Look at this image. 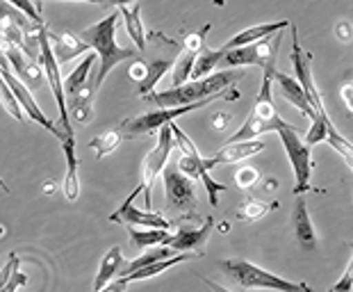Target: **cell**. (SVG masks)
Wrapping results in <instances>:
<instances>
[{
  "label": "cell",
  "instance_id": "cell-20",
  "mask_svg": "<svg viewBox=\"0 0 353 292\" xmlns=\"http://www.w3.org/2000/svg\"><path fill=\"white\" fill-rule=\"evenodd\" d=\"M269 76H272V80L278 85V89H281L283 99L288 101V103H292V106H294L299 112H301L303 117L314 119V117L319 115V112L312 110L310 101H307V96L303 92V87L299 85L294 76H288V73H283V71H278V69H274L272 73H269Z\"/></svg>",
  "mask_w": 353,
  "mask_h": 292
},
{
  "label": "cell",
  "instance_id": "cell-35",
  "mask_svg": "<svg viewBox=\"0 0 353 292\" xmlns=\"http://www.w3.org/2000/svg\"><path fill=\"white\" fill-rule=\"evenodd\" d=\"M326 142L330 146L335 148L337 153L342 155L344 160H347L349 164L353 162V148H351V142L347 137H342L340 133L335 130V126H328V133H326Z\"/></svg>",
  "mask_w": 353,
  "mask_h": 292
},
{
  "label": "cell",
  "instance_id": "cell-27",
  "mask_svg": "<svg viewBox=\"0 0 353 292\" xmlns=\"http://www.w3.org/2000/svg\"><path fill=\"white\" fill-rule=\"evenodd\" d=\"M171 64H174L171 59H155V62L146 64V76L139 80V87H137L141 99H146V96L153 92V89L157 87V82L164 78V73H169Z\"/></svg>",
  "mask_w": 353,
  "mask_h": 292
},
{
  "label": "cell",
  "instance_id": "cell-33",
  "mask_svg": "<svg viewBox=\"0 0 353 292\" xmlns=\"http://www.w3.org/2000/svg\"><path fill=\"white\" fill-rule=\"evenodd\" d=\"M174 249L171 246H167V244H155V246H151L144 256H139V258H134L132 263H128L121 272H119V276L121 274H130V272H134V269H139V267H144V265H148V263H155V260H162V258H169V256H174Z\"/></svg>",
  "mask_w": 353,
  "mask_h": 292
},
{
  "label": "cell",
  "instance_id": "cell-39",
  "mask_svg": "<svg viewBox=\"0 0 353 292\" xmlns=\"http://www.w3.org/2000/svg\"><path fill=\"white\" fill-rule=\"evenodd\" d=\"M17 265H19V258L12 253V258L7 260V263H5L3 267H0V290H5V288H7V279L12 276V272L17 269Z\"/></svg>",
  "mask_w": 353,
  "mask_h": 292
},
{
  "label": "cell",
  "instance_id": "cell-2",
  "mask_svg": "<svg viewBox=\"0 0 353 292\" xmlns=\"http://www.w3.org/2000/svg\"><path fill=\"white\" fill-rule=\"evenodd\" d=\"M119 19H121V14L112 12L110 17L101 19L99 23H94L92 28H85L80 32V39L87 41L89 48L96 50V55H99V73L94 76V89L99 92L101 85L105 82V78L110 76V71L114 69L117 64L125 62V59H130L134 53L128 48H121L117 43V23Z\"/></svg>",
  "mask_w": 353,
  "mask_h": 292
},
{
  "label": "cell",
  "instance_id": "cell-43",
  "mask_svg": "<svg viewBox=\"0 0 353 292\" xmlns=\"http://www.w3.org/2000/svg\"><path fill=\"white\" fill-rule=\"evenodd\" d=\"M146 76V62H141V59H137L132 66H130V78L134 80H141Z\"/></svg>",
  "mask_w": 353,
  "mask_h": 292
},
{
  "label": "cell",
  "instance_id": "cell-18",
  "mask_svg": "<svg viewBox=\"0 0 353 292\" xmlns=\"http://www.w3.org/2000/svg\"><path fill=\"white\" fill-rule=\"evenodd\" d=\"M214 228V220L208 217L203 222V226L192 228V226H180L176 233H171V237L167 240V246H171L174 251H192V253H203V246L212 235Z\"/></svg>",
  "mask_w": 353,
  "mask_h": 292
},
{
  "label": "cell",
  "instance_id": "cell-3",
  "mask_svg": "<svg viewBox=\"0 0 353 292\" xmlns=\"http://www.w3.org/2000/svg\"><path fill=\"white\" fill-rule=\"evenodd\" d=\"M99 55H87L78 64V69H73V73L64 78V96H66V110L69 117H73V121L78 124H89L94 119V76L92 69L96 64Z\"/></svg>",
  "mask_w": 353,
  "mask_h": 292
},
{
  "label": "cell",
  "instance_id": "cell-38",
  "mask_svg": "<svg viewBox=\"0 0 353 292\" xmlns=\"http://www.w3.org/2000/svg\"><path fill=\"white\" fill-rule=\"evenodd\" d=\"M5 3H10L12 7H17L19 12H23L26 17L32 21V23L46 26V23H43V19H41V14H39V7H34L32 0H5Z\"/></svg>",
  "mask_w": 353,
  "mask_h": 292
},
{
  "label": "cell",
  "instance_id": "cell-13",
  "mask_svg": "<svg viewBox=\"0 0 353 292\" xmlns=\"http://www.w3.org/2000/svg\"><path fill=\"white\" fill-rule=\"evenodd\" d=\"M0 73H3L5 82H7V85H10L12 94H14V99L19 101L21 110H26V112H28V117L32 119V121L39 124L41 128H46L50 135H55V137L64 139L66 135H64L62 130H59V126H55V124H52L46 115H43L41 108L34 103V99H32V92H30V89H28L26 82H23V80H19V76H14V71H12L10 62H7L5 53H0Z\"/></svg>",
  "mask_w": 353,
  "mask_h": 292
},
{
  "label": "cell",
  "instance_id": "cell-14",
  "mask_svg": "<svg viewBox=\"0 0 353 292\" xmlns=\"http://www.w3.org/2000/svg\"><path fill=\"white\" fill-rule=\"evenodd\" d=\"M292 69H294V78L299 85L303 87V92L310 101V106L314 112H326L324 108V101H321V94L317 85H314V78H312V53L301 48V41L296 37V28L292 26Z\"/></svg>",
  "mask_w": 353,
  "mask_h": 292
},
{
  "label": "cell",
  "instance_id": "cell-8",
  "mask_svg": "<svg viewBox=\"0 0 353 292\" xmlns=\"http://www.w3.org/2000/svg\"><path fill=\"white\" fill-rule=\"evenodd\" d=\"M176 148V139H174V121L164 124L160 130H157V144L153 146L151 153H146L144 162H141V178L137 183L139 197H144L146 201V211H151V192L157 178L162 176V169L167 167L169 155Z\"/></svg>",
  "mask_w": 353,
  "mask_h": 292
},
{
  "label": "cell",
  "instance_id": "cell-19",
  "mask_svg": "<svg viewBox=\"0 0 353 292\" xmlns=\"http://www.w3.org/2000/svg\"><path fill=\"white\" fill-rule=\"evenodd\" d=\"M3 53L7 57V62H10L12 71L19 73V80H23L28 89H39L43 78H46V73L43 69L37 66V59L28 57L23 50L17 48V46H3Z\"/></svg>",
  "mask_w": 353,
  "mask_h": 292
},
{
  "label": "cell",
  "instance_id": "cell-5",
  "mask_svg": "<svg viewBox=\"0 0 353 292\" xmlns=\"http://www.w3.org/2000/svg\"><path fill=\"white\" fill-rule=\"evenodd\" d=\"M285 124V119L278 117L276 103H274V80L269 73H265L258 92V99L253 103L251 115L246 117V121L228 142H242V139H258L265 133H276Z\"/></svg>",
  "mask_w": 353,
  "mask_h": 292
},
{
  "label": "cell",
  "instance_id": "cell-9",
  "mask_svg": "<svg viewBox=\"0 0 353 292\" xmlns=\"http://www.w3.org/2000/svg\"><path fill=\"white\" fill-rule=\"evenodd\" d=\"M174 139H176V146H178V160H176V167L187 174L192 178V181H201L203 187L208 190V199H210V206L216 208L219 206V192L226 190V185L221 183H214L212 176L208 174L205 169V162H203L201 153L196 151V146H194V142L187 137V135L178 128L174 124Z\"/></svg>",
  "mask_w": 353,
  "mask_h": 292
},
{
  "label": "cell",
  "instance_id": "cell-37",
  "mask_svg": "<svg viewBox=\"0 0 353 292\" xmlns=\"http://www.w3.org/2000/svg\"><path fill=\"white\" fill-rule=\"evenodd\" d=\"M260 171L251 167V164H244V167H239L235 171V183L237 187H242V190H253L255 185L260 183Z\"/></svg>",
  "mask_w": 353,
  "mask_h": 292
},
{
  "label": "cell",
  "instance_id": "cell-10",
  "mask_svg": "<svg viewBox=\"0 0 353 292\" xmlns=\"http://www.w3.org/2000/svg\"><path fill=\"white\" fill-rule=\"evenodd\" d=\"M37 41H39V59H41V69L46 73V80L52 89V96H55V103H57V110H59V128L71 137L73 128H71V117H69V110H66V96H64V78L59 73V62L55 59V53H52V46H50V35L46 26H41L37 30Z\"/></svg>",
  "mask_w": 353,
  "mask_h": 292
},
{
  "label": "cell",
  "instance_id": "cell-15",
  "mask_svg": "<svg viewBox=\"0 0 353 292\" xmlns=\"http://www.w3.org/2000/svg\"><path fill=\"white\" fill-rule=\"evenodd\" d=\"M137 197H139V190L134 187L130 197L110 215V222L125 224V226H141V228H171V224L164 220V215L153 213V211H139V208L134 206V199Z\"/></svg>",
  "mask_w": 353,
  "mask_h": 292
},
{
  "label": "cell",
  "instance_id": "cell-11",
  "mask_svg": "<svg viewBox=\"0 0 353 292\" xmlns=\"http://www.w3.org/2000/svg\"><path fill=\"white\" fill-rule=\"evenodd\" d=\"M216 99H223V96H212V99L192 103V106L160 108V110L146 112V115H139V117L128 119V121H123V124H121V133H123V137H137V135H151V133H157L164 124L174 121V119L183 117V115H190V112H194V110L205 108V106H210L212 101H216Z\"/></svg>",
  "mask_w": 353,
  "mask_h": 292
},
{
  "label": "cell",
  "instance_id": "cell-32",
  "mask_svg": "<svg viewBox=\"0 0 353 292\" xmlns=\"http://www.w3.org/2000/svg\"><path fill=\"white\" fill-rule=\"evenodd\" d=\"M272 208H278L276 201H258V199H246L237 206V217L244 222H258L262 220Z\"/></svg>",
  "mask_w": 353,
  "mask_h": 292
},
{
  "label": "cell",
  "instance_id": "cell-1",
  "mask_svg": "<svg viewBox=\"0 0 353 292\" xmlns=\"http://www.w3.org/2000/svg\"><path fill=\"white\" fill-rule=\"evenodd\" d=\"M246 73L239 69H226L219 73H210L205 78H196L192 82H183L178 87L164 89V92L148 94L146 101H153L160 108H176V106H192V103L212 99V96H223L226 101L239 99V89H235L237 80H242Z\"/></svg>",
  "mask_w": 353,
  "mask_h": 292
},
{
  "label": "cell",
  "instance_id": "cell-46",
  "mask_svg": "<svg viewBox=\"0 0 353 292\" xmlns=\"http://www.w3.org/2000/svg\"><path fill=\"white\" fill-rule=\"evenodd\" d=\"M73 3H94V5H103L105 0H73Z\"/></svg>",
  "mask_w": 353,
  "mask_h": 292
},
{
  "label": "cell",
  "instance_id": "cell-42",
  "mask_svg": "<svg viewBox=\"0 0 353 292\" xmlns=\"http://www.w3.org/2000/svg\"><path fill=\"white\" fill-rule=\"evenodd\" d=\"M335 35L342 43H351V23L349 21H340V23L335 26Z\"/></svg>",
  "mask_w": 353,
  "mask_h": 292
},
{
  "label": "cell",
  "instance_id": "cell-25",
  "mask_svg": "<svg viewBox=\"0 0 353 292\" xmlns=\"http://www.w3.org/2000/svg\"><path fill=\"white\" fill-rule=\"evenodd\" d=\"M48 35H50V32H48ZM50 46H52V53H55V59H57L59 64L69 62V59L78 57V55L87 53V50H89V46H87V41H85V39H80V37H73V35H69V32L55 35V37L50 35Z\"/></svg>",
  "mask_w": 353,
  "mask_h": 292
},
{
  "label": "cell",
  "instance_id": "cell-7",
  "mask_svg": "<svg viewBox=\"0 0 353 292\" xmlns=\"http://www.w3.org/2000/svg\"><path fill=\"white\" fill-rule=\"evenodd\" d=\"M281 41H283V30L272 37H265V39L246 43V46L228 48L223 50L221 64L230 66V69H237V66H260L265 73H272L276 69V57H278V48H281Z\"/></svg>",
  "mask_w": 353,
  "mask_h": 292
},
{
  "label": "cell",
  "instance_id": "cell-26",
  "mask_svg": "<svg viewBox=\"0 0 353 292\" xmlns=\"http://www.w3.org/2000/svg\"><path fill=\"white\" fill-rule=\"evenodd\" d=\"M121 267H123V251H121V246L117 244V246H112V249L103 256L101 267H99V274H96L94 290L101 292V290L108 288V283L114 279V276H119Z\"/></svg>",
  "mask_w": 353,
  "mask_h": 292
},
{
  "label": "cell",
  "instance_id": "cell-4",
  "mask_svg": "<svg viewBox=\"0 0 353 292\" xmlns=\"http://www.w3.org/2000/svg\"><path fill=\"white\" fill-rule=\"evenodd\" d=\"M219 269L239 288H255V290H283V292H312L305 283L288 281L283 276L267 272L258 265L242 258H226L219 260Z\"/></svg>",
  "mask_w": 353,
  "mask_h": 292
},
{
  "label": "cell",
  "instance_id": "cell-36",
  "mask_svg": "<svg viewBox=\"0 0 353 292\" xmlns=\"http://www.w3.org/2000/svg\"><path fill=\"white\" fill-rule=\"evenodd\" d=\"M0 103H3V108L10 112V115L17 119V121H23V112H21V106H19V101L14 99V94H12V89L10 85L5 82L3 78V73H0Z\"/></svg>",
  "mask_w": 353,
  "mask_h": 292
},
{
  "label": "cell",
  "instance_id": "cell-21",
  "mask_svg": "<svg viewBox=\"0 0 353 292\" xmlns=\"http://www.w3.org/2000/svg\"><path fill=\"white\" fill-rule=\"evenodd\" d=\"M292 231H294V237L299 240V244H301L303 249H314V246H317V233H314L310 211H307L303 194H299L294 211H292Z\"/></svg>",
  "mask_w": 353,
  "mask_h": 292
},
{
  "label": "cell",
  "instance_id": "cell-40",
  "mask_svg": "<svg viewBox=\"0 0 353 292\" xmlns=\"http://www.w3.org/2000/svg\"><path fill=\"white\" fill-rule=\"evenodd\" d=\"M230 121H232V115L230 112H214L212 115V128L216 130V133H221V130H226L228 126H230Z\"/></svg>",
  "mask_w": 353,
  "mask_h": 292
},
{
  "label": "cell",
  "instance_id": "cell-28",
  "mask_svg": "<svg viewBox=\"0 0 353 292\" xmlns=\"http://www.w3.org/2000/svg\"><path fill=\"white\" fill-rule=\"evenodd\" d=\"M221 57H223V48L212 50L208 46H201V50L196 53V59H194V66H192V78L196 80V78L210 76V73L221 64Z\"/></svg>",
  "mask_w": 353,
  "mask_h": 292
},
{
  "label": "cell",
  "instance_id": "cell-41",
  "mask_svg": "<svg viewBox=\"0 0 353 292\" xmlns=\"http://www.w3.org/2000/svg\"><path fill=\"white\" fill-rule=\"evenodd\" d=\"M351 279H353V265L349 263L347 272L342 274L340 283H335V286H333V292H349L351 290Z\"/></svg>",
  "mask_w": 353,
  "mask_h": 292
},
{
  "label": "cell",
  "instance_id": "cell-31",
  "mask_svg": "<svg viewBox=\"0 0 353 292\" xmlns=\"http://www.w3.org/2000/svg\"><path fill=\"white\" fill-rule=\"evenodd\" d=\"M121 139H123L121 128H114V130H105L99 135V137H94L89 142V146L96 151V158L103 160V158H108L110 153L117 151V146L121 144Z\"/></svg>",
  "mask_w": 353,
  "mask_h": 292
},
{
  "label": "cell",
  "instance_id": "cell-45",
  "mask_svg": "<svg viewBox=\"0 0 353 292\" xmlns=\"http://www.w3.org/2000/svg\"><path fill=\"white\" fill-rule=\"evenodd\" d=\"M342 99L347 101L349 108H353V101H351V82H347V85L342 87Z\"/></svg>",
  "mask_w": 353,
  "mask_h": 292
},
{
  "label": "cell",
  "instance_id": "cell-16",
  "mask_svg": "<svg viewBox=\"0 0 353 292\" xmlns=\"http://www.w3.org/2000/svg\"><path fill=\"white\" fill-rule=\"evenodd\" d=\"M199 258V253H192V251H176L174 256L169 258H162V260H155V263H148L144 267L134 269L130 274H121V279L114 281L112 279L108 283V290H123L125 286H130V283H137V281H144V279H153V276L167 272V269L176 267L180 263H187V260H194Z\"/></svg>",
  "mask_w": 353,
  "mask_h": 292
},
{
  "label": "cell",
  "instance_id": "cell-30",
  "mask_svg": "<svg viewBox=\"0 0 353 292\" xmlns=\"http://www.w3.org/2000/svg\"><path fill=\"white\" fill-rule=\"evenodd\" d=\"M194 59H196V53L190 48H183V53H180L174 64H171V85L178 87L183 85V82H187L192 78V66H194Z\"/></svg>",
  "mask_w": 353,
  "mask_h": 292
},
{
  "label": "cell",
  "instance_id": "cell-44",
  "mask_svg": "<svg viewBox=\"0 0 353 292\" xmlns=\"http://www.w3.org/2000/svg\"><path fill=\"white\" fill-rule=\"evenodd\" d=\"M132 3H134V0H105L103 5L105 7L112 5V7H117V10H119V7H128V5H132Z\"/></svg>",
  "mask_w": 353,
  "mask_h": 292
},
{
  "label": "cell",
  "instance_id": "cell-17",
  "mask_svg": "<svg viewBox=\"0 0 353 292\" xmlns=\"http://www.w3.org/2000/svg\"><path fill=\"white\" fill-rule=\"evenodd\" d=\"M267 148L265 142L258 139H242V142H226L223 144L221 151H216L214 155H210V158H203L205 162V169H216L221 167V164H235V162H242V160H249L253 155L262 153Z\"/></svg>",
  "mask_w": 353,
  "mask_h": 292
},
{
  "label": "cell",
  "instance_id": "cell-24",
  "mask_svg": "<svg viewBox=\"0 0 353 292\" xmlns=\"http://www.w3.org/2000/svg\"><path fill=\"white\" fill-rule=\"evenodd\" d=\"M119 14H121L125 30H128V37L134 41L139 53L146 50V32H144V21H141V5L139 0H134L132 5L128 7H119Z\"/></svg>",
  "mask_w": 353,
  "mask_h": 292
},
{
  "label": "cell",
  "instance_id": "cell-23",
  "mask_svg": "<svg viewBox=\"0 0 353 292\" xmlns=\"http://www.w3.org/2000/svg\"><path fill=\"white\" fill-rule=\"evenodd\" d=\"M290 26H292L290 21H274V23H260V26L246 28L239 35L232 37V39H228L226 46H223V50L237 48V46H246V43H253V41H258V39H265V37H272L276 32H281V30H288Z\"/></svg>",
  "mask_w": 353,
  "mask_h": 292
},
{
  "label": "cell",
  "instance_id": "cell-29",
  "mask_svg": "<svg viewBox=\"0 0 353 292\" xmlns=\"http://www.w3.org/2000/svg\"><path fill=\"white\" fill-rule=\"evenodd\" d=\"M128 233H130L132 242L139 246V249H148V246L155 244H167V240L171 237L169 228H132L128 226Z\"/></svg>",
  "mask_w": 353,
  "mask_h": 292
},
{
  "label": "cell",
  "instance_id": "cell-12",
  "mask_svg": "<svg viewBox=\"0 0 353 292\" xmlns=\"http://www.w3.org/2000/svg\"><path fill=\"white\" fill-rule=\"evenodd\" d=\"M164 176V194H167L169 206L185 220H199L196 215V190H194L192 178L183 174L176 164H167L162 169Z\"/></svg>",
  "mask_w": 353,
  "mask_h": 292
},
{
  "label": "cell",
  "instance_id": "cell-22",
  "mask_svg": "<svg viewBox=\"0 0 353 292\" xmlns=\"http://www.w3.org/2000/svg\"><path fill=\"white\" fill-rule=\"evenodd\" d=\"M64 158H66V171H64V197L66 201H78L80 197V178H78V155H76V137H64L62 139Z\"/></svg>",
  "mask_w": 353,
  "mask_h": 292
},
{
  "label": "cell",
  "instance_id": "cell-34",
  "mask_svg": "<svg viewBox=\"0 0 353 292\" xmlns=\"http://www.w3.org/2000/svg\"><path fill=\"white\" fill-rule=\"evenodd\" d=\"M312 126L310 130H307L305 135V144L307 146H314V144H321V142H326V133H328V126H333V121H330L328 112H319L317 117L310 119Z\"/></svg>",
  "mask_w": 353,
  "mask_h": 292
},
{
  "label": "cell",
  "instance_id": "cell-6",
  "mask_svg": "<svg viewBox=\"0 0 353 292\" xmlns=\"http://www.w3.org/2000/svg\"><path fill=\"white\" fill-rule=\"evenodd\" d=\"M276 133H278V137H281V144L292 164V171H294V187H292V192H294L296 197L299 194H305L310 190V181H312V146H307L305 142L299 137V130L288 121Z\"/></svg>",
  "mask_w": 353,
  "mask_h": 292
}]
</instances>
